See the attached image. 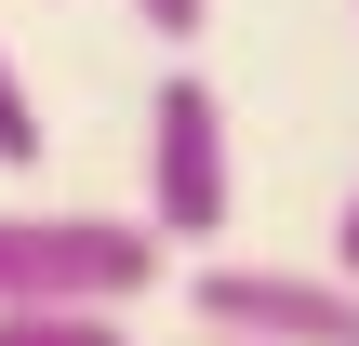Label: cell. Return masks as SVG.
<instances>
[{
    "mask_svg": "<svg viewBox=\"0 0 359 346\" xmlns=\"http://www.w3.org/2000/svg\"><path fill=\"white\" fill-rule=\"evenodd\" d=\"M187 320L226 346H359V280L333 267H240V253H213L200 280H187Z\"/></svg>",
    "mask_w": 359,
    "mask_h": 346,
    "instance_id": "obj_3",
    "label": "cell"
},
{
    "mask_svg": "<svg viewBox=\"0 0 359 346\" xmlns=\"http://www.w3.org/2000/svg\"><path fill=\"white\" fill-rule=\"evenodd\" d=\"M0 346H133V320H107V307H0Z\"/></svg>",
    "mask_w": 359,
    "mask_h": 346,
    "instance_id": "obj_4",
    "label": "cell"
},
{
    "mask_svg": "<svg viewBox=\"0 0 359 346\" xmlns=\"http://www.w3.org/2000/svg\"><path fill=\"white\" fill-rule=\"evenodd\" d=\"M173 280L147 213H0V307H107L133 320Z\"/></svg>",
    "mask_w": 359,
    "mask_h": 346,
    "instance_id": "obj_1",
    "label": "cell"
},
{
    "mask_svg": "<svg viewBox=\"0 0 359 346\" xmlns=\"http://www.w3.org/2000/svg\"><path fill=\"white\" fill-rule=\"evenodd\" d=\"M240 213V173H226V93L200 67H160L147 93V227L160 253H213Z\"/></svg>",
    "mask_w": 359,
    "mask_h": 346,
    "instance_id": "obj_2",
    "label": "cell"
},
{
    "mask_svg": "<svg viewBox=\"0 0 359 346\" xmlns=\"http://www.w3.org/2000/svg\"><path fill=\"white\" fill-rule=\"evenodd\" d=\"M187 346H226V333H187Z\"/></svg>",
    "mask_w": 359,
    "mask_h": 346,
    "instance_id": "obj_8",
    "label": "cell"
},
{
    "mask_svg": "<svg viewBox=\"0 0 359 346\" xmlns=\"http://www.w3.org/2000/svg\"><path fill=\"white\" fill-rule=\"evenodd\" d=\"M0 173H40V93L13 53H0Z\"/></svg>",
    "mask_w": 359,
    "mask_h": 346,
    "instance_id": "obj_5",
    "label": "cell"
},
{
    "mask_svg": "<svg viewBox=\"0 0 359 346\" xmlns=\"http://www.w3.org/2000/svg\"><path fill=\"white\" fill-rule=\"evenodd\" d=\"M133 13H147V40H173V53H187V40L213 27V0H133Z\"/></svg>",
    "mask_w": 359,
    "mask_h": 346,
    "instance_id": "obj_6",
    "label": "cell"
},
{
    "mask_svg": "<svg viewBox=\"0 0 359 346\" xmlns=\"http://www.w3.org/2000/svg\"><path fill=\"white\" fill-rule=\"evenodd\" d=\"M333 280H359V187H346V213H333Z\"/></svg>",
    "mask_w": 359,
    "mask_h": 346,
    "instance_id": "obj_7",
    "label": "cell"
}]
</instances>
